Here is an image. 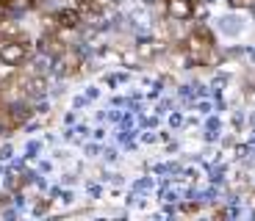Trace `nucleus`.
Masks as SVG:
<instances>
[{
  "mask_svg": "<svg viewBox=\"0 0 255 221\" xmlns=\"http://www.w3.org/2000/svg\"><path fill=\"white\" fill-rule=\"evenodd\" d=\"M211 47H214V36H211V31L205 25H197L194 33L186 39V50H189V56L194 58V61H205Z\"/></svg>",
  "mask_w": 255,
  "mask_h": 221,
  "instance_id": "obj_1",
  "label": "nucleus"
},
{
  "mask_svg": "<svg viewBox=\"0 0 255 221\" xmlns=\"http://www.w3.org/2000/svg\"><path fill=\"white\" fill-rule=\"evenodd\" d=\"M28 56V44L25 42H17V39H8V42L0 44V61L6 67H19Z\"/></svg>",
  "mask_w": 255,
  "mask_h": 221,
  "instance_id": "obj_2",
  "label": "nucleus"
},
{
  "mask_svg": "<svg viewBox=\"0 0 255 221\" xmlns=\"http://www.w3.org/2000/svg\"><path fill=\"white\" fill-rule=\"evenodd\" d=\"M166 11H169L172 19L186 22V19H191V14H194V3H191V0H166Z\"/></svg>",
  "mask_w": 255,
  "mask_h": 221,
  "instance_id": "obj_3",
  "label": "nucleus"
},
{
  "mask_svg": "<svg viewBox=\"0 0 255 221\" xmlns=\"http://www.w3.org/2000/svg\"><path fill=\"white\" fill-rule=\"evenodd\" d=\"M81 22V8H64V11L56 14V25L64 28V31H70Z\"/></svg>",
  "mask_w": 255,
  "mask_h": 221,
  "instance_id": "obj_4",
  "label": "nucleus"
},
{
  "mask_svg": "<svg viewBox=\"0 0 255 221\" xmlns=\"http://www.w3.org/2000/svg\"><path fill=\"white\" fill-rule=\"evenodd\" d=\"M42 50H45V53H50L53 58H58V56H64V53H67V47H64V42H61L58 36L47 33V36L42 39Z\"/></svg>",
  "mask_w": 255,
  "mask_h": 221,
  "instance_id": "obj_5",
  "label": "nucleus"
},
{
  "mask_svg": "<svg viewBox=\"0 0 255 221\" xmlns=\"http://www.w3.org/2000/svg\"><path fill=\"white\" fill-rule=\"evenodd\" d=\"M25 88H28V94H31V97H42L47 91V80H45V77H31Z\"/></svg>",
  "mask_w": 255,
  "mask_h": 221,
  "instance_id": "obj_6",
  "label": "nucleus"
},
{
  "mask_svg": "<svg viewBox=\"0 0 255 221\" xmlns=\"http://www.w3.org/2000/svg\"><path fill=\"white\" fill-rule=\"evenodd\" d=\"M58 61L64 64V75H72V72L78 70V56L75 53H64V56H58Z\"/></svg>",
  "mask_w": 255,
  "mask_h": 221,
  "instance_id": "obj_7",
  "label": "nucleus"
},
{
  "mask_svg": "<svg viewBox=\"0 0 255 221\" xmlns=\"http://www.w3.org/2000/svg\"><path fill=\"white\" fill-rule=\"evenodd\" d=\"M139 53H141L144 58H153L155 53H158V42H141V44H139Z\"/></svg>",
  "mask_w": 255,
  "mask_h": 221,
  "instance_id": "obj_8",
  "label": "nucleus"
},
{
  "mask_svg": "<svg viewBox=\"0 0 255 221\" xmlns=\"http://www.w3.org/2000/svg\"><path fill=\"white\" fill-rule=\"evenodd\" d=\"M233 3H236V6H253L255 0H233Z\"/></svg>",
  "mask_w": 255,
  "mask_h": 221,
  "instance_id": "obj_9",
  "label": "nucleus"
},
{
  "mask_svg": "<svg viewBox=\"0 0 255 221\" xmlns=\"http://www.w3.org/2000/svg\"><path fill=\"white\" fill-rule=\"evenodd\" d=\"M191 3H197V0H191Z\"/></svg>",
  "mask_w": 255,
  "mask_h": 221,
  "instance_id": "obj_10",
  "label": "nucleus"
}]
</instances>
